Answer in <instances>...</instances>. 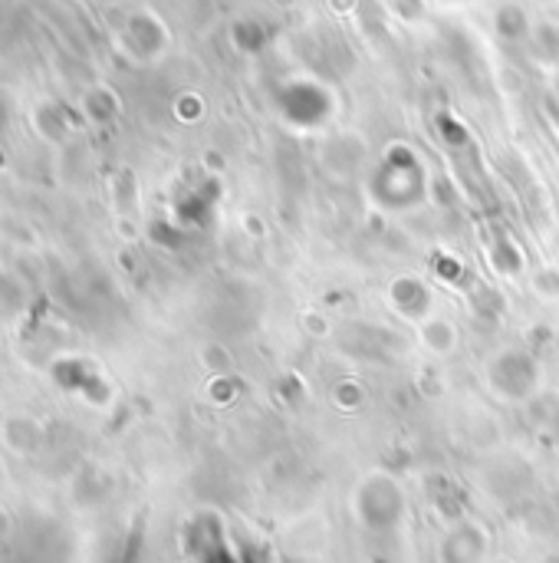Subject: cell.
Masks as SVG:
<instances>
[{"instance_id":"6da1fadb","label":"cell","mask_w":559,"mask_h":563,"mask_svg":"<svg viewBox=\"0 0 559 563\" xmlns=\"http://www.w3.org/2000/svg\"><path fill=\"white\" fill-rule=\"evenodd\" d=\"M488 379H491L497 396L521 402V399H530L537 393L540 369H537L534 356H527L521 350H507V353L494 356V363L488 369Z\"/></svg>"},{"instance_id":"7a4b0ae2","label":"cell","mask_w":559,"mask_h":563,"mask_svg":"<svg viewBox=\"0 0 559 563\" xmlns=\"http://www.w3.org/2000/svg\"><path fill=\"white\" fill-rule=\"evenodd\" d=\"M359 511L372 528H392L402 518V488L389 478H369L359 495Z\"/></svg>"},{"instance_id":"3957f363","label":"cell","mask_w":559,"mask_h":563,"mask_svg":"<svg viewBox=\"0 0 559 563\" xmlns=\"http://www.w3.org/2000/svg\"><path fill=\"white\" fill-rule=\"evenodd\" d=\"M392 300H395V307H399L405 317H422V313H428V303H432L428 287H425V284H418V280H412V277L395 280V287H392Z\"/></svg>"}]
</instances>
